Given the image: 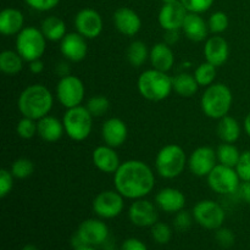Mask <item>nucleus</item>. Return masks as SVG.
<instances>
[{
    "mask_svg": "<svg viewBox=\"0 0 250 250\" xmlns=\"http://www.w3.org/2000/svg\"><path fill=\"white\" fill-rule=\"evenodd\" d=\"M207 180L210 189L221 195L236 194L242 182L236 168L221 164L215 166L214 170L208 175Z\"/></svg>",
    "mask_w": 250,
    "mask_h": 250,
    "instance_id": "9",
    "label": "nucleus"
},
{
    "mask_svg": "<svg viewBox=\"0 0 250 250\" xmlns=\"http://www.w3.org/2000/svg\"><path fill=\"white\" fill-rule=\"evenodd\" d=\"M181 31L189 41L195 43L207 41L210 32L208 22L200 16V14H194V12H188Z\"/></svg>",
    "mask_w": 250,
    "mask_h": 250,
    "instance_id": "23",
    "label": "nucleus"
},
{
    "mask_svg": "<svg viewBox=\"0 0 250 250\" xmlns=\"http://www.w3.org/2000/svg\"><path fill=\"white\" fill-rule=\"evenodd\" d=\"M186 166H188V158L182 146L178 144H166L156 154V172L165 180H175L180 177Z\"/></svg>",
    "mask_w": 250,
    "mask_h": 250,
    "instance_id": "5",
    "label": "nucleus"
},
{
    "mask_svg": "<svg viewBox=\"0 0 250 250\" xmlns=\"http://www.w3.org/2000/svg\"><path fill=\"white\" fill-rule=\"evenodd\" d=\"M163 4H168V2H173V1H177V0H161Z\"/></svg>",
    "mask_w": 250,
    "mask_h": 250,
    "instance_id": "53",
    "label": "nucleus"
},
{
    "mask_svg": "<svg viewBox=\"0 0 250 250\" xmlns=\"http://www.w3.org/2000/svg\"><path fill=\"white\" fill-rule=\"evenodd\" d=\"M149 56H150V50L148 49V45L142 41H133L127 48V61L133 67H142L149 60Z\"/></svg>",
    "mask_w": 250,
    "mask_h": 250,
    "instance_id": "31",
    "label": "nucleus"
},
{
    "mask_svg": "<svg viewBox=\"0 0 250 250\" xmlns=\"http://www.w3.org/2000/svg\"><path fill=\"white\" fill-rule=\"evenodd\" d=\"M215 239L222 248H231L236 242V236L232 229L222 226L215 231Z\"/></svg>",
    "mask_w": 250,
    "mask_h": 250,
    "instance_id": "43",
    "label": "nucleus"
},
{
    "mask_svg": "<svg viewBox=\"0 0 250 250\" xmlns=\"http://www.w3.org/2000/svg\"><path fill=\"white\" fill-rule=\"evenodd\" d=\"M203 53H204L205 61L216 66V67H220V66L225 65L229 60V44L224 37H221L220 34H214L205 41Z\"/></svg>",
    "mask_w": 250,
    "mask_h": 250,
    "instance_id": "19",
    "label": "nucleus"
},
{
    "mask_svg": "<svg viewBox=\"0 0 250 250\" xmlns=\"http://www.w3.org/2000/svg\"><path fill=\"white\" fill-rule=\"evenodd\" d=\"M173 92L182 98H192L199 90L200 85L198 84L194 75L182 72L172 77Z\"/></svg>",
    "mask_w": 250,
    "mask_h": 250,
    "instance_id": "29",
    "label": "nucleus"
},
{
    "mask_svg": "<svg viewBox=\"0 0 250 250\" xmlns=\"http://www.w3.org/2000/svg\"><path fill=\"white\" fill-rule=\"evenodd\" d=\"M93 165L99 171L104 173H112L114 175L117 168L121 165L119 154L116 153L115 148L106 146H99L93 150L92 153Z\"/></svg>",
    "mask_w": 250,
    "mask_h": 250,
    "instance_id": "22",
    "label": "nucleus"
},
{
    "mask_svg": "<svg viewBox=\"0 0 250 250\" xmlns=\"http://www.w3.org/2000/svg\"><path fill=\"white\" fill-rule=\"evenodd\" d=\"M102 138L104 144L112 148L122 146L128 138V127L126 122L119 117L107 119L102 126Z\"/></svg>",
    "mask_w": 250,
    "mask_h": 250,
    "instance_id": "18",
    "label": "nucleus"
},
{
    "mask_svg": "<svg viewBox=\"0 0 250 250\" xmlns=\"http://www.w3.org/2000/svg\"><path fill=\"white\" fill-rule=\"evenodd\" d=\"M216 66L211 65L210 62L205 61V62H202L200 65L197 66V68L194 70V77L197 80L198 84L200 87H209V85L214 84L215 80H216Z\"/></svg>",
    "mask_w": 250,
    "mask_h": 250,
    "instance_id": "33",
    "label": "nucleus"
},
{
    "mask_svg": "<svg viewBox=\"0 0 250 250\" xmlns=\"http://www.w3.org/2000/svg\"><path fill=\"white\" fill-rule=\"evenodd\" d=\"M93 119L94 117L83 105L66 109L62 117L65 133L75 142L85 141L92 133Z\"/></svg>",
    "mask_w": 250,
    "mask_h": 250,
    "instance_id": "6",
    "label": "nucleus"
},
{
    "mask_svg": "<svg viewBox=\"0 0 250 250\" xmlns=\"http://www.w3.org/2000/svg\"><path fill=\"white\" fill-rule=\"evenodd\" d=\"M88 39L78 32H68L60 42V51L70 62H81L88 55Z\"/></svg>",
    "mask_w": 250,
    "mask_h": 250,
    "instance_id": "16",
    "label": "nucleus"
},
{
    "mask_svg": "<svg viewBox=\"0 0 250 250\" xmlns=\"http://www.w3.org/2000/svg\"><path fill=\"white\" fill-rule=\"evenodd\" d=\"M120 250H148V248H146V243L142 242L141 239L132 237V238L125 239Z\"/></svg>",
    "mask_w": 250,
    "mask_h": 250,
    "instance_id": "45",
    "label": "nucleus"
},
{
    "mask_svg": "<svg viewBox=\"0 0 250 250\" xmlns=\"http://www.w3.org/2000/svg\"><path fill=\"white\" fill-rule=\"evenodd\" d=\"M73 250H98V249L95 248V247H93V246H87V244H85V246L78 247V248H75Z\"/></svg>",
    "mask_w": 250,
    "mask_h": 250,
    "instance_id": "51",
    "label": "nucleus"
},
{
    "mask_svg": "<svg viewBox=\"0 0 250 250\" xmlns=\"http://www.w3.org/2000/svg\"><path fill=\"white\" fill-rule=\"evenodd\" d=\"M73 23H75L76 32H78L88 41L98 38L104 28L102 15L92 7H84L80 10L76 14Z\"/></svg>",
    "mask_w": 250,
    "mask_h": 250,
    "instance_id": "12",
    "label": "nucleus"
},
{
    "mask_svg": "<svg viewBox=\"0 0 250 250\" xmlns=\"http://www.w3.org/2000/svg\"><path fill=\"white\" fill-rule=\"evenodd\" d=\"M10 171L16 180H26L34 172V164L28 158H19L11 164Z\"/></svg>",
    "mask_w": 250,
    "mask_h": 250,
    "instance_id": "34",
    "label": "nucleus"
},
{
    "mask_svg": "<svg viewBox=\"0 0 250 250\" xmlns=\"http://www.w3.org/2000/svg\"><path fill=\"white\" fill-rule=\"evenodd\" d=\"M21 250H39L38 247H36L34 244H26Z\"/></svg>",
    "mask_w": 250,
    "mask_h": 250,
    "instance_id": "52",
    "label": "nucleus"
},
{
    "mask_svg": "<svg viewBox=\"0 0 250 250\" xmlns=\"http://www.w3.org/2000/svg\"><path fill=\"white\" fill-rule=\"evenodd\" d=\"M85 107L93 117H103L110 110V100L105 95H93L88 99Z\"/></svg>",
    "mask_w": 250,
    "mask_h": 250,
    "instance_id": "35",
    "label": "nucleus"
},
{
    "mask_svg": "<svg viewBox=\"0 0 250 250\" xmlns=\"http://www.w3.org/2000/svg\"><path fill=\"white\" fill-rule=\"evenodd\" d=\"M208 26H209L210 33L212 34H221L227 31L229 26V20L227 14L224 11H215L210 15L208 20Z\"/></svg>",
    "mask_w": 250,
    "mask_h": 250,
    "instance_id": "37",
    "label": "nucleus"
},
{
    "mask_svg": "<svg viewBox=\"0 0 250 250\" xmlns=\"http://www.w3.org/2000/svg\"><path fill=\"white\" fill-rule=\"evenodd\" d=\"M41 31L49 42H61L67 34L66 23L58 16H48L42 21Z\"/></svg>",
    "mask_w": 250,
    "mask_h": 250,
    "instance_id": "28",
    "label": "nucleus"
},
{
    "mask_svg": "<svg viewBox=\"0 0 250 250\" xmlns=\"http://www.w3.org/2000/svg\"><path fill=\"white\" fill-rule=\"evenodd\" d=\"M24 28V16L15 7H5L0 12V33L2 36H17Z\"/></svg>",
    "mask_w": 250,
    "mask_h": 250,
    "instance_id": "25",
    "label": "nucleus"
},
{
    "mask_svg": "<svg viewBox=\"0 0 250 250\" xmlns=\"http://www.w3.org/2000/svg\"><path fill=\"white\" fill-rule=\"evenodd\" d=\"M217 164L216 150L211 146H199L188 158V168L195 177H208Z\"/></svg>",
    "mask_w": 250,
    "mask_h": 250,
    "instance_id": "13",
    "label": "nucleus"
},
{
    "mask_svg": "<svg viewBox=\"0 0 250 250\" xmlns=\"http://www.w3.org/2000/svg\"><path fill=\"white\" fill-rule=\"evenodd\" d=\"M138 92L149 102H163L173 92L172 77L167 72L149 68L143 71L137 80Z\"/></svg>",
    "mask_w": 250,
    "mask_h": 250,
    "instance_id": "3",
    "label": "nucleus"
},
{
    "mask_svg": "<svg viewBox=\"0 0 250 250\" xmlns=\"http://www.w3.org/2000/svg\"><path fill=\"white\" fill-rule=\"evenodd\" d=\"M24 60L16 50H4L0 54V71L7 76H15L23 68Z\"/></svg>",
    "mask_w": 250,
    "mask_h": 250,
    "instance_id": "30",
    "label": "nucleus"
},
{
    "mask_svg": "<svg viewBox=\"0 0 250 250\" xmlns=\"http://www.w3.org/2000/svg\"><path fill=\"white\" fill-rule=\"evenodd\" d=\"M56 70V73H58L60 77H63V76H67L70 75V67H68V65L66 62H60L56 65L55 67Z\"/></svg>",
    "mask_w": 250,
    "mask_h": 250,
    "instance_id": "49",
    "label": "nucleus"
},
{
    "mask_svg": "<svg viewBox=\"0 0 250 250\" xmlns=\"http://www.w3.org/2000/svg\"><path fill=\"white\" fill-rule=\"evenodd\" d=\"M16 133L22 139H32L38 136V124L37 120L22 116L16 125Z\"/></svg>",
    "mask_w": 250,
    "mask_h": 250,
    "instance_id": "36",
    "label": "nucleus"
},
{
    "mask_svg": "<svg viewBox=\"0 0 250 250\" xmlns=\"http://www.w3.org/2000/svg\"><path fill=\"white\" fill-rule=\"evenodd\" d=\"M38 124V136L46 143H56L60 141L65 133L62 120L58 117L46 115L43 119L37 121Z\"/></svg>",
    "mask_w": 250,
    "mask_h": 250,
    "instance_id": "26",
    "label": "nucleus"
},
{
    "mask_svg": "<svg viewBox=\"0 0 250 250\" xmlns=\"http://www.w3.org/2000/svg\"><path fill=\"white\" fill-rule=\"evenodd\" d=\"M85 88L81 78L75 75H67L60 77L56 84V98L59 103L66 109L82 105L84 100Z\"/></svg>",
    "mask_w": 250,
    "mask_h": 250,
    "instance_id": "10",
    "label": "nucleus"
},
{
    "mask_svg": "<svg viewBox=\"0 0 250 250\" xmlns=\"http://www.w3.org/2000/svg\"><path fill=\"white\" fill-rule=\"evenodd\" d=\"M187 14L188 11L180 0L163 4L158 16L159 24L164 31H176V29L181 31Z\"/></svg>",
    "mask_w": 250,
    "mask_h": 250,
    "instance_id": "17",
    "label": "nucleus"
},
{
    "mask_svg": "<svg viewBox=\"0 0 250 250\" xmlns=\"http://www.w3.org/2000/svg\"><path fill=\"white\" fill-rule=\"evenodd\" d=\"M61 0H24L27 5L32 10H36L39 12H46L50 10L55 9Z\"/></svg>",
    "mask_w": 250,
    "mask_h": 250,
    "instance_id": "44",
    "label": "nucleus"
},
{
    "mask_svg": "<svg viewBox=\"0 0 250 250\" xmlns=\"http://www.w3.org/2000/svg\"><path fill=\"white\" fill-rule=\"evenodd\" d=\"M233 103V94L229 85L214 83L205 88L200 98L203 114L211 120H220L229 115Z\"/></svg>",
    "mask_w": 250,
    "mask_h": 250,
    "instance_id": "4",
    "label": "nucleus"
},
{
    "mask_svg": "<svg viewBox=\"0 0 250 250\" xmlns=\"http://www.w3.org/2000/svg\"><path fill=\"white\" fill-rule=\"evenodd\" d=\"M16 178L11 173V171L6 168L0 170V198H5L11 193L14 188V181Z\"/></svg>",
    "mask_w": 250,
    "mask_h": 250,
    "instance_id": "41",
    "label": "nucleus"
},
{
    "mask_svg": "<svg viewBox=\"0 0 250 250\" xmlns=\"http://www.w3.org/2000/svg\"><path fill=\"white\" fill-rule=\"evenodd\" d=\"M236 195L241 200H244L246 203H250V181H242L237 189Z\"/></svg>",
    "mask_w": 250,
    "mask_h": 250,
    "instance_id": "46",
    "label": "nucleus"
},
{
    "mask_svg": "<svg viewBox=\"0 0 250 250\" xmlns=\"http://www.w3.org/2000/svg\"><path fill=\"white\" fill-rule=\"evenodd\" d=\"M241 154L242 151H239V149L234 144L222 143L216 149L217 163L225 166H229V167H236L239 158H241Z\"/></svg>",
    "mask_w": 250,
    "mask_h": 250,
    "instance_id": "32",
    "label": "nucleus"
},
{
    "mask_svg": "<svg viewBox=\"0 0 250 250\" xmlns=\"http://www.w3.org/2000/svg\"><path fill=\"white\" fill-rule=\"evenodd\" d=\"M155 186V173L142 160L121 163L114 173V187L125 199L137 200L150 194Z\"/></svg>",
    "mask_w": 250,
    "mask_h": 250,
    "instance_id": "1",
    "label": "nucleus"
},
{
    "mask_svg": "<svg viewBox=\"0 0 250 250\" xmlns=\"http://www.w3.org/2000/svg\"><path fill=\"white\" fill-rule=\"evenodd\" d=\"M151 238L158 244H167L172 238V229L165 222L158 221L150 227Z\"/></svg>",
    "mask_w": 250,
    "mask_h": 250,
    "instance_id": "38",
    "label": "nucleus"
},
{
    "mask_svg": "<svg viewBox=\"0 0 250 250\" xmlns=\"http://www.w3.org/2000/svg\"><path fill=\"white\" fill-rule=\"evenodd\" d=\"M244 131H246V133L248 134V137H250V112H248V115L246 116V119H244Z\"/></svg>",
    "mask_w": 250,
    "mask_h": 250,
    "instance_id": "50",
    "label": "nucleus"
},
{
    "mask_svg": "<svg viewBox=\"0 0 250 250\" xmlns=\"http://www.w3.org/2000/svg\"><path fill=\"white\" fill-rule=\"evenodd\" d=\"M92 209L99 219H115L124 211L125 198L116 189L103 190L93 199Z\"/></svg>",
    "mask_w": 250,
    "mask_h": 250,
    "instance_id": "11",
    "label": "nucleus"
},
{
    "mask_svg": "<svg viewBox=\"0 0 250 250\" xmlns=\"http://www.w3.org/2000/svg\"><path fill=\"white\" fill-rule=\"evenodd\" d=\"M158 209L159 208L156 207L155 203H151L146 198L133 200V203L129 205L128 219L134 226L141 229L151 227L158 222Z\"/></svg>",
    "mask_w": 250,
    "mask_h": 250,
    "instance_id": "14",
    "label": "nucleus"
},
{
    "mask_svg": "<svg viewBox=\"0 0 250 250\" xmlns=\"http://www.w3.org/2000/svg\"><path fill=\"white\" fill-rule=\"evenodd\" d=\"M114 26L126 37H134L142 29V19L131 7H120L112 16Z\"/></svg>",
    "mask_w": 250,
    "mask_h": 250,
    "instance_id": "20",
    "label": "nucleus"
},
{
    "mask_svg": "<svg viewBox=\"0 0 250 250\" xmlns=\"http://www.w3.org/2000/svg\"><path fill=\"white\" fill-rule=\"evenodd\" d=\"M234 168L241 181H250V150L242 151L238 164Z\"/></svg>",
    "mask_w": 250,
    "mask_h": 250,
    "instance_id": "42",
    "label": "nucleus"
},
{
    "mask_svg": "<svg viewBox=\"0 0 250 250\" xmlns=\"http://www.w3.org/2000/svg\"><path fill=\"white\" fill-rule=\"evenodd\" d=\"M216 133L222 143L234 144L239 139L242 133V128L239 122L234 117L226 115L222 119L217 120Z\"/></svg>",
    "mask_w": 250,
    "mask_h": 250,
    "instance_id": "27",
    "label": "nucleus"
},
{
    "mask_svg": "<svg viewBox=\"0 0 250 250\" xmlns=\"http://www.w3.org/2000/svg\"><path fill=\"white\" fill-rule=\"evenodd\" d=\"M249 204H250V203H249Z\"/></svg>",
    "mask_w": 250,
    "mask_h": 250,
    "instance_id": "54",
    "label": "nucleus"
},
{
    "mask_svg": "<svg viewBox=\"0 0 250 250\" xmlns=\"http://www.w3.org/2000/svg\"><path fill=\"white\" fill-rule=\"evenodd\" d=\"M194 217H193L192 212L187 211V210H181V211L176 212L175 219H173V226L177 231L186 232L192 227Z\"/></svg>",
    "mask_w": 250,
    "mask_h": 250,
    "instance_id": "39",
    "label": "nucleus"
},
{
    "mask_svg": "<svg viewBox=\"0 0 250 250\" xmlns=\"http://www.w3.org/2000/svg\"><path fill=\"white\" fill-rule=\"evenodd\" d=\"M194 221L203 229L216 231L224 226L226 220V211L224 207L212 199L199 200L192 210Z\"/></svg>",
    "mask_w": 250,
    "mask_h": 250,
    "instance_id": "8",
    "label": "nucleus"
},
{
    "mask_svg": "<svg viewBox=\"0 0 250 250\" xmlns=\"http://www.w3.org/2000/svg\"><path fill=\"white\" fill-rule=\"evenodd\" d=\"M180 29H176V31H165V43H167L168 45H173V44L177 43L180 41Z\"/></svg>",
    "mask_w": 250,
    "mask_h": 250,
    "instance_id": "47",
    "label": "nucleus"
},
{
    "mask_svg": "<svg viewBox=\"0 0 250 250\" xmlns=\"http://www.w3.org/2000/svg\"><path fill=\"white\" fill-rule=\"evenodd\" d=\"M46 38L41 28L34 26L24 27L16 36L15 48L26 62L42 59L46 49Z\"/></svg>",
    "mask_w": 250,
    "mask_h": 250,
    "instance_id": "7",
    "label": "nucleus"
},
{
    "mask_svg": "<svg viewBox=\"0 0 250 250\" xmlns=\"http://www.w3.org/2000/svg\"><path fill=\"white\" fill-rule=\"evenodd\" d=\"M29 63V71H31L33 75H39V73L43 72L44 70V62L42 61V59H37V60L31 61Z\"/></svg>",
    "mask_w": 250,
    "mask_h": 250,
    "instance_id": "48",
    "label": "nucleus"
},
{
    "mask_svg": "<svg viewBox=\"0 0 250 250\" xmlns=\"http://www.w3.org/2000/svg\"><path fill=\"white\" fill-rule=\"evenodd\" d=\"M186 195L182 190L173 187H165L159 190L155 195V204L159 210L167 214H176L185 209Z\"/></svg>",
    "mask_w": 250,
    "mask_h": 250,
    "instance_id": "21",
    "label": "nucleus"
},
{
    "mask_svg": "<svg viewBox=\"0 0 250 250\" xmlns=\"http://www.w3.org/2000/svg\"><path fill=\"white\" fill-rule=\"evenodd\" d=\"M149 61L151 63V67L155 70L168 72L175 65V53L171 45H168L165 42H160V43L154 44L150 48Z\"/></svg>",
    "mask_w": 250,
    "mask_h": 250,
    "instance_id": "24",
    "label": "nucleus"
},
{
    "mask_svg": "<svg viewBox=\"0 0 250 250\" xmlns=\"http://www.w3.org/2000/svg\"><path fill=\"white\" fill-rule=\"evenodd\" d=\"M76 233L81 237L83 243L87 246H104L109 239L110 232L107 225L103 219H87L78 226Z\"/></svg>",
    "mask_w": 250,
    "mask_h": 250,
    "instance_id": "15",
    "label": "nucleus"
},
{
    "mask_svg": "<svg viewBox=\"0 0 250 250\" xmlns=\"http://www.w3.org/2000/svg\"><path fill=\"white\" fill-rule=\"evenodd\" d=\"M54 106V95L46 85L34 83L24 88L17 100V107L22 116L41 120L50 115Z\"/></svg>",
    "mask_w": 250,
    "mask_h": 250,
    "instance_id": "2",
    "label": "nucleus"
},
{
    "mask_svg": "<svg viewBox=\"0 0 250 250\" xmlns=\"http://www.w3.org/2000/svg\"><path fill=\"white\" fill-rule=\"evenodd\" d=\"M188 12L204 14L214 5L215 0H180Z\"/></svg>",
    "mask_w": 250,
    "mask_h": 250,
    "instance_id": "40",
    "label": "nucleus"
}]
</instances>
